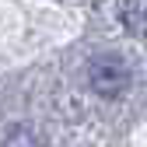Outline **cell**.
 Masks as SVG:
<instances>
[{"instance_id":"1","label":"cell","mask_w":147,"mask_h":147,"mask_svg":"<svg viewBox=\"0 0 147 147\" xmlns=\"http://www.w3.org/2000/svg\"><path fill=\"white\" fill-rule=\"evenodd\" d=\"M130 84V74H126V63L116 60V56H102L91 63V88L98 91L102 98H116L126 91Z\"/></svg>"},{"instance_id":"2","label":"cell","mask_w":147,"mask_h":147,"mask_svg":"<svg viewBox=\"0 0 147 147\" xmlns=\"http://www.w3.org/2000/svg\"><path fill=\"white\" fill-rule=\"evenodd\" d=\"M4 147H39V144H35V137H32L28 130L14 126V130L7 133V140H4Z\"/></svg>"},{"instance_id":"3","label":"cell","mask_w":147,"mask_h":147,"mask_svg":"<svg viewBox=\"0 0 147 147\" xmlns=\"http://www.w3.org/2000/svg\"><path fill=\"white\" fill-rule=\"evenodd\" d=\"M126 25H130L140 39H147V7L144 11H137V18H126Z\"/></svg>"}]
</instances>
